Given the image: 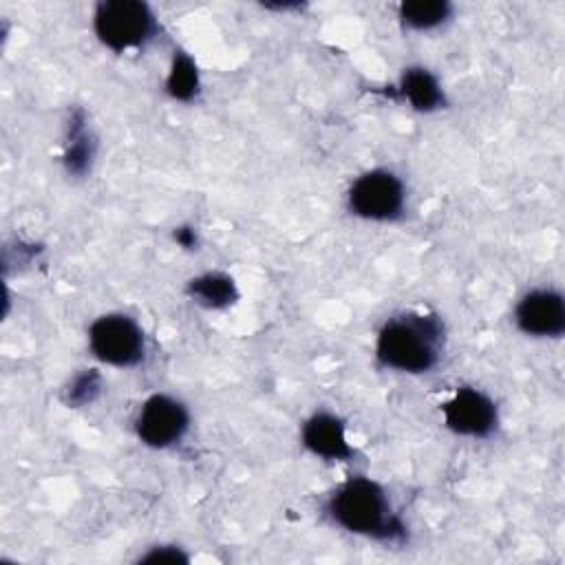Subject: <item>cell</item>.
Here are the masks:
<instances>
[{
  "label": "cell",
  "instance_id": "6da1fadb",
  "mask_svg": "<svg viewBox=\"0 0 565 565\" xmlns=\"http://www.w3.org/2000/svg\"><path fill=\"white\" fill-rule=\"evenodd\" d=\"M444 322L435 313L404 311L388 318L375 340V358L384 369L428 373L444 355Z\"/></svg>",
  "mask_w": 565,
  "mask_h": 565
},
{
  "label": "cell",
  "instance_id": "7a4b0ae2",
  "mask_svg": "<svg viewBox=\"0 0 565 565\" xmlns=\"http://www.w3.org/2000/svg\"><path fill=\"white\" fill-rule=\"evenodd\" d=\"M327 514L351 534L375 541H404L406 527L395 514L386 490L369 477H351L327 501Z\"/></svg>",
  "mask_w": 565,
  "mask_h": 565
},
{
  "label": "cell",
  "instance_id": "3957f363",
  "mask_svg": "<svg viewBox=\"0 0 565 565\" xmlns=\"http://www.w3.org/2000/svg\"><path fill=\"white\" fill-rule=\"evenodd\" d=\"M97 40L115 51H139L159 33V22L150 4L141 0H104L93 11Z\"/></svg>",
  "mask_w": 565,
  "mask_h": 565
},
{
  "label": "cell",
  "instance_id": "277c9868",
  "mask_svg": "<svg viewBox=\"0 0 565 565\" xmlns=\"http://www.w3.org/2000/svg\"><path fill=\"white\" fill-rule=\"evenodd\" d=\"M347 205L351 214L364 221H397L406 207L404 181L386 168H373L353 181Z\"/></svg>",
  "mask_w": 565,
  "mask_h": 565
},
{
  "label": "cell",
  "instance_id": "5b68a950",
  "mask_svg": "<svg viewBox=\"0 0 565 565\" xmlns=\"http://www.w3.org/2000/svg\"><path fill=\"white\" fill-rule=\"evenodd\" d=\"M88 347L99 362L130 369L146 358V333L126 313H104L88 329Z\"/></svg>",
  "mask_w": 565,
  "mask_h": 565
},
{
  "label": "cell",
  "instance_id": "8992f818",
  "mask_svg": "<svg viewBox=\"0 0 565 565\" xmlns=\"http://www.w3.org/2000/svg\"><path fill=\"white\" fill-rule=\"evenodd\" d=\"M190 428V413L185 404L172 395H150L135 419V433L141 444L163 450L179 444Z\"/></svg>",
  "mask_w": 565,
  "mask_h": 565
},
{
  "label": "cell",
  "instance_id": "52a82bcc",
  "mask_svg": "<svg viewBox=\"0 0 565 565\" xmlns=\"http://www.w3.org/2000/svg\"><path fill=\"white\" fill-rule=\"evenodd\" d=\"M444 424L461 437L483 439L490 437L499 426V411L492 397L472 386H459L441 404Z\"/></svg>",
  "mask_w": 565,
  "mask_h": 565
},
{
  "label": "cell",
  "instance_id": "ba28073f",
  "mask_svg": "<svg viewBox=\"0 0 565 565\" xmlns=\"http://www.w3.org/2000/svg\"><path fill=\"white\" fill-rule=\"evenodd\" d=\"M519 331L532 338H561L565 333V300L556 289H532L514 309Z\"/></svg>",
  "mask_w": 565,
  "mask_h": 565
},
{
  "label": "cell",
  "instance_id": "9c48e42d",
  "mask_svg": "<svg viewBox=\"0 0 565 565\" xmlns=\"http://www.w3.org/2000/svg\"><path fill=\"white\" fill-rule=\"evenodd\" d=\"M302 446L327 461H349L353 457V448L347 439L344 422L327 411L313 413L302 424Z\"/></svg>",
  "mask_w": 565,
  "mask_h": 565
},
{
  "label": "cell",
  "instance_id": "30bf717a",
  "mask_svg": "<svg viewBox=\"0 0 565 565\" xmlns=\"http://www.w3.org/2000/svg\"><path fill=\"white\" fill-rule=\"evenodd\" d=\"M397 95L419 113H433L446 104L439 79L424 66L404 68L397 84Z\"/></svg>",
  "mask_w": 565,
  "mask_h": 565
},
{
  "label": "cell",
  "instance_id": "8fae6325",
  "mask_svg": "<svg viewBox=\"0 0 565 565\" xmlns=\"http://www.w3.org/2000/svg\"><path fill=\"white\" fill-rule=\"evenodd\" d=\"M95 157V139L88 128L86 113L75 108L66 124V143H64V168L73 177H84L90 170Z\"/></svg>",
  "mask_w": 565,
  "mask_h": 565
},
{
  "label": "cell",
  "instance_id": "7c38bea8",
  "mask_svg": "<svg viewBox=\"0 0 565 565\" xmlns=\"http://www.w3.org/2000/svg\"><path fill=\"white\" fill-rule=\"evenodd\" d=\"M188 296L205 309H225L238 300V287L232 276L223 271H207L194 276L188 287Z\"/></svg>",
  "mask_w": 565,
  "mask_h": 565
},
{
  "label": "cell",
  "instance_id": "4fadbf2b",
  "mask_svg": "<svg viewBox=\"0 0 565 565\" xmlns=\"http://www.w3.org/2000/svg\"><path fill=\"white\" fill-rule=\"evenodd\" d=\"M399 22L411 31H433L452 18V4L446 0H413L397 7Z\"/></svg>",
  "mask_w": 565,
  "mask_h": 565
},
{
  "label": "cell",
  "instance_id": "5bb4252c",
  "mask_svg": "<svg viewBox=\"0 0 565 565\" xmlns=\"http://www.w3.org/2000/svg\"><path fill=\"white\" fill-rule=\"evenodd\" d=\"M166 90L172 99H179V102H192L199 95L201 75L196 68V62L188 53L174 51L172 64L166 77Z\"/></svg>",
  "mask_w": 565,
  "mask_h": 565
},
{
  "label": "cell",
  "instance_id": "9a60e30c",
  "mask_svg": "<svg viewBox=\"0 0 565 565\" xmlns=\"http://www.w3.org/2000/svg\"><path fill=\"white\" fill-rule=\"evenodd\" d=\"M102 386H104V380H102L99 371L86 369V371L77 373V375L71 380L68 388L64 391V402H66L68 406H73V408L88 406V404H93V402L99 397Z\"/></svg>",
  "mask_w": 565,
  "mask_h": 565
},
{
  "label": "cell",
  "instance_id": "2e32d148",
  "mask_svg": "<svg viewBox=\"0 0 565 565\" xmlns=\"http://www.w3.org/2000/svg\"><path fill=\"white\" fill-rule=\"evenodd\" d=\"M143 563H179V561H188V556L185 554H181L177 547H166V545H161V547H152L143 558H141Z\"/></svg>",
  "mask_w": 565,
  "mask_h": 565
},
{
  "label": "cell",
  "instance_id": "e0dca14e",
  "mask_svg": "<svg viewBox=\"0 0 565 565\" xmlns=\"http://www.w3.org/2000/svg\"><path fill=\"white\" fill-rule=\"evenodd\" d=\"M174 241L185 247V249H192L196 247V232L192 227H177L174 230Z\"/></svg>",
  "mask_w": 565,
  "mask_h": 565
}]
</instances>
